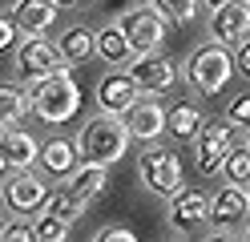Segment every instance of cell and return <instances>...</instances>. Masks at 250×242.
Here are the masks:
<instances>
[{"instance_id": "cell-6", "label": "cell", "mask_w": 250, "mask_h": 242, "mask_svg": "<svg viewBox=\"0 0 250 242\" xmlns=\"http://www.w3.org/2000/svg\"><path fill=\"white\" fill-rule=\"evenodd\" d=\"M117 28H121V37L133 53H158L162 41H166V21L153 8H129L117 21Z\"/></svg>"}, {"instance_id": "cell-8", "label": "cell", "mask_w": 250, "mask_h": 242, "mask_svg": "<svg viewBox=\"0 0 250 242\" xmlns=\"http://www.w3.org/2000/svg\"><path fill=\"white\" fill-rule=\"evenodd\" d=\"M250 214V202H246V186H234L226 182V190H218L210 198V214L206 222L214 226V238H226L234 230V222H242Z\"/></svg>"}, {"instance_id": "cell-2", "label": "cell", "mask_w": 250, "mask_h": 242, "mask_svg": "<svg viewBox=\"0 0 250 242\" xmlns=\"http://www.w3.org/2000/svg\"><path fill=\"white\" fill-rule=\"evenodd\" d=\"M129 125H125L121 113H97L89 117L81 129V141H77V154L81 161H101V166H113V161L125 157L129 150Z\"/></svg>"}, {"instance_id": "cell-36", "label": "cell", "mask_w": 250, "mask_h": 242, "mask_svg": "<svg viewBox=\"0 0 250 242\" xmlns=\"http://www.w3.org/2000/svg\"><path fill=\"white\" fill-rule=\"evenodd\" d=\"M246 202H250V182H246Z\"/></svg>"}, {"instance_id": "cell-21", "label": "cell", "mask_w": 250, "mask_h": 242, "mask_svg": "<svg viewBox=\"0 0 250 242\" xmlns=\"http://www.w3.org/2000/svg\"><path fill=\"white\" fill-rule=\"evenodd\" d=\"M37 214H49V218H61V222H77V218L85 214V202L73 198L69 186H61V190H49V194H44V202H41Z\"/></svg>"}, {"instance_id": "cell-16", "label": "cell", "mask_w": 250, "mask_h": 242, "mask_svg": "<svg viewBox=\"0 0 250 242\" xmlns=\"http://www.w3.org/2000/svg\"><path fill=\"white\" fill-rule=\"evenodd\" d=\"M12 21H17V28L24 32V37H41L44 28H53L57 4H53V0H17Z\"/></svg>"}, {"instance_id": "cell-18", "label": "cell", "mask_w": 250, "mask_h": 242, "mask_svg": "<svg viewBox=\"0 0 250 242\" xmlns=\"http://www.w3.org/2000/svg\"><path fill=\"white\" fill-rule=\"evenodd\" d=\"M37 157H41V166L49 170L53 177H69L81 154H77V145H73V141H65V137H49V141L41 145V154H37Z\"/></svg>"}, {"instance_id": "cell-13", "label": "cell", "mask_w": 250, "mask_h": 242, "mask_svg": "<svg viewBox=\"0 0 250 242\" xmlns=\"http://www.w3.org/2000/svg\"><path fill=\"white\" fill-rule=\"evenodd\" d=\"M121 117L129 125V137H137V141H158L166 133V109L158 101H133Z\"/></svg>"}, {"instance_id": "cell-34", "label": "cell", "mask_w": 250, "mask_h": 242, "mask_svg": "<svg viewBox=\"0 0 250 242\" xmlns=\"http://www.w3.org/2000/svg\"><path fill=\"white\" fill-rule=\"evenodd\" d=\"M202 4H210V8H218V4H222V0H202Z\"/></svg>"}, {"instance_id": "cell-17", "label": "cell", "mask_w": 250, "mask_h": 242, "mask_svg": "<svg viewBox=\"0 0 250 242\" xmlns=\"http://www.w3.org/2000/svg\"><path fill=\"white\" fill-rule=\"evenodd\" d=\"M0 154H4L8 170H28L41 154V145L33 133H24V129H4V137H0Z\"/></svg>"}, {"instance_id": "cell-38", "label": "cell", "mask_w": 250, "mask_h": 242, "mask_svg": "<svg viewBox=\"0 0 250 242\" xmlns=\"http://www.w3.org/2000/svg\"><path fill=\"white\" fill-rule=\"evenodd\" d=\"M246 238H250V230H246Z\"/></svg>"}, {"instance_id": "cell-10", "label": "cell", "mask_w": 250, "mask_h": 242, "mask_svg": "<svg viewBox=\"0 0 250 242\" xmlns=\"http://www.w3.org/2000/svg\"><path fill=\"white\" fill-rule=\"evenodd\" d=\"M210 37L218 44H238L250 37V0H222L210 16Z\"/></svg>"}, {"instance_id": "cell-5", "label": "cell", "mask_w": 250, "mask_h": 242, "mask_svg": "<svg viewBox=\"0 0 250 242\" xmlns=\"http://www.w3.org/2000/svg\"><path fill=\"white\" fill-rule=\"evenodd\" d=\"M137 174H142L146 190H153L158 198H174L182 190V161L174 150H162V145H149V150L137 157Z\"/></svg>"}, {"instance_id": "cell-14", "label": "cell", "mask_w": 250, "mask_h": 242, "mask_svg": "<svg viewBox=\"0 0 250 242\" xmlns=\"http://www.w3.org/2000/svg\"><path fill=\"white\" fill-rule=\"evenodd\" d=\"M206 214H210V198L202 190H178L174 198H169V222L178 226V230H198L202 222H206Z\"/></svg>"}, {"instance_id": "cell-31", "label": "cell", "mask_w": 250, "mask_h": 242, "mask_svg": "<svg viewBox=\"0 0 250 242\" xmlns=\"http://www.w3.org/2000/svg\"><path fill=\"white\" fill-rule=\"evenodd\" d=\"M234 65H238V73L250 81V37L238 41V48H234Z\"/></svg>"}, {"instance_id": "cell-19", "label": "cell", "mask_w": 250, "mask_h": 242, "mask_svg": "<svg viewBox=\"0 0 250 242\" xmlns=\"http://www.w3.org/2000/svg\"><path fill=\"white\" fill-rule=\"evenodd\" d=\"M28 113H33V105H28V89H21L17 81H0V125H17L24 121Z\"/></svg>"}, {"instance_id": "cell-11", "label": "cell", "mask_w": 250, "mask_h": 242, "mask_svg": "<svg viewBox=\"0 0 250 242\" xmlns=\"http://www.w3.org/2000/svg\"><path fill=\"white\" fill-rule=\"evenodd\" d=\"M0 194H4V206H8V210H17V214H37L41 202H44V194H49V186H44L37 174L17 170Z\"/></svg>"}, {"instance_id": "cell-25", "label": "cell", "mask_w": 250, "mask_h": 242, "mask_svg": "<svg viewBox=\"0 0 250 242\" xmlns=\"http://www.w3.org/2000/svg\"><path fill=\"white\" fill-rule=\"evenodd\" d=\"M149 8L162 16L166 24H190L198 8H202V0H149Z\"/></svg>"}, {"instance_id": "cell-7", "label": "cell", "mask_w": 250, "mask_h": 242, "mask_svg": "<svg viewBox=\"0 0 250 242\" xmlns=\"http://www.w3.org/2000/svg\"><path fill=\"white\" fill-rule=\"evenodd\" d=\"M125 65H129L125 73L133 77L137 93H166V89L178 81L174 61L162 57V53H133V61H125Z\"/></svg>"}, {"instance_id": "cell-26", "label": "cell", "mask_w": 250, "mask_h": 242, "mask_svg": "<svg viewBox=\"0 0 250 242\" xmlns=\"http://www.w3.org/2000/svg\"><path fill=\"white\" fill-rule=\"evenodd\" d=\"M33 234H37V242H65V238H69V222L41 214V222L33 226Z\"/></svg>"}, {"instance_id": "cell-1", "label": "cell", "mask_w": 250, "mask_h": 242, "mask_svg": "<svg viewBox=\"0 0 250 242\" xmlns=\"http://www.w3.org/2000/svg\"><path fill=\"white\" fill-rule=\"evenodd\" d=\"M28 105H33V113L44 125H65V121L77 117V109H81V89H77V81L65 73V65H61V69L33 81Z\"/></svg>"}, {"instance_id": "cell-23", "label": "cell", "mask_w": 250, "mask_h": 242, "mask_svg": "<svg viewBox=\"0 0 250 242\" xmlns=\"http://www.w3.org/2000/svg\"><path fill=\"white\" fill-rule=\"evenodd\" d=\"M57 53L65 65H81L93 57V32L89 28H65L61 32V41H57Z\"/></svg>"}, {"instance_id": "cell-20", "label": "cell", "mask_w": 250, "mask_h": 242, "mask_svg": "<svg viewBox=\"0 0 250 242\" xmlns=\"http://www.w3.org/2000/svg\"><path fill=\"white\" fill-rule=\"evenodd\" d=\"M93 53L105 57V61L117 69V65H125V61L133 57V48L125 44V37H121V28H117V24H105V28L93 32Z\"/></svg>"}, {"instance_id": "cell-3", "label": "cell", "mask_w": 250, "mask_h": 242, "mask_svg": "<svg viewBox=\"0 0 250 242\" xmlns=\"http://www.w3.org/2000/svg\"><path fill=\"white\" fill-rule=\"evenodd\" d=\"M234 77V57L226 53V44H202L190 53V61H186V81H190V89L210 97V93H222L226 81Z\"/></svg>"}, {"instance_id": "cell-35", "label": "cell", "mask_w": 250, "mask_h": 242, "mask_svg": "<svg viewBox=\"0 0 250 242\" xmlns=\"http://www.w3.org/2000/svg\"><path fill=\"white\" fill-rule=\"evenodd\" d=\"M0 238H4V218H0Z\"/></svg>"}, {"instance_id": "cell-28", "label": "cell", "mask_w": 250, "mask_h": 242, "mask_svg": "<svg viewBox=\"0 0 250 242\" xmlns=\"http://www.w3.org/2000/svg\"><path fill=\"white\" fill-rule=\"evenodd\" d=\"M4 238L8 242H37V234H33L28 222H4Z\"/></svg>"}, {"instance_id": "cell-9", "label": "cell", "mask_w": 250, "mask_h": 242, "mask_svg": "<svg viewBox=\"0 0 250 242\" xmlns=\"http://www.w3.org/2000/svg\"><path fill=\"white\" fill-rule=\"evenodd\" d=\"M61 65H65V61H61V53H57L53 41H44V32H41V37H28V41L17 48V77L28 81V85H33L37 77L61 69Z\"/></svg>"}, {"instance_id": "cell-12", "label": "cell", "mask_w": 250, "mask_h": 242, "mask_svg": "<svg viewBox=\"0 0 250 242\" xmlns=\"http://www.w3.org/2000/svg\"><path fill=\"white\" fill-rule=\"evenodd\" d=\"M133 101H137V85H133V77L125 69H113V73H105L97 81V105H101V113H125Z\"/></svg>"}, {"instance_id": "cell-37", "label": "cell", "mask_w": 250, "mask_h": 242, "mask_svg": "<svg viewBox=\"0 0 250 242\" xmlns=\"http://www.w3.org/2000/svg\"><path fill=\"white\" fill-rule=\"evenodd\" d=\"M246 129H250V125H246ZM246 145H250V137H246Z\"/></svg>"}, {"instance_id": "cell-32", "label": "cell", "mask_w": 250, "mask_h": 242, "mask_svg": "<svg viewBox=\"0 0 250 242\" xmlns=\"http://www.w3.org/2000/svg\"><path fill=\"white\" fill-rule=\"evenodd\" d=\"M57 8H77V4H85V0H53Z\"/></svg>"}, {"instance_id": "cell-24", "label": "cell", "mask_w": 250, "mask_h": 242, "mask_svg": "<svg viewBox=\"0 0 250 242\" xmlns=\"http://www.w3.org/2000/svg\"><path fill=\"white\" fill-rule=\"evenodd\" d=\"M218 174H226V182H234V186H246V182H250V145H238V141H234L230 150H226L222 170H218Z\"/></svg>"}, {"instance_id": "cell-30", "label": "cell", "mask_w": 250, "mask_h": 242, "mask_svg": "<svg viewBox=\"0 0 250 242\" xmlns=\"http://www.w3.org/2000/svg\"><path fill=\"white\" fill-rule=\"evenodd\" d=\"M97 242H133V230H125V226H105V230L93 234Z\"/></svg>"}, {"instance_id": "cell-22", "label": "cell", "mask_w": 250, "mask_h": 242, "mask_svg": "<svg viewBox=\"0 0 250 242\" xmlns=\"http://www.w3.org/2000/svg\"><path fill=\"white\" fill-rule=\"evenodd\" d=\"M198 125H202V105H194V101H178V105L166 109V129H169L174 137L190 141V137L198 133Z\"/></svg>"}, {"instance_id": "cell-29", "label": "cell", "mask_w": 250, "mask_h": 242, "mask_svg": "<svg viewBox=\"0 0 250 242\" xmlns=\"http://www.w3.org/2000/svg\"><path fill=\"white\" fill-rule=\"evenodd\" d=\"M17 37H21V28H17V21H12V16H0V53H4V48H12V44H17Z\"/></svg>"}, {"instance_id": "cell-33", "label": "cell", "mask_w": 250, "mask_h": 242, "mask_svg": "<svg viewBox=\"0 0 250 242\" xmlns=\"http://www.w3.org/2000/svg\"><path fill=\"white\" fill-rule=\"evenodd\" d=\"M0 174H8V161H4V154H0Z\"/></svg>"}, {"instance_id": "cell-27", "label": "cell", "mask_w": 250, "mask_h": 242, "mask_svg": "<svg viewBox=\"0 0 250 242\" xmlns=\"http://www.w3.org/2000/svg\"><path fill=\"white\" fill-rule=\"evenodd\" d=\"M226 117L234 121V125H250V93H238L234 101L226 105Z\"/></svg>"}, {"instance_id": "cell-4", "label": "cell", "mask_w": 250, "mask_h": 242, "mask_svg": "<svg viewBox=\"0 0 250 242\" xmlns=\"http://www.w3.org/2000/svg\"><path fill=\"white\" fill-rule=\"evenodd\" d=\"M190 141H194L198 174L210 177V174L222 170V157H226V150L234 145V125H230V117H202L198 133H194Z\"/></svg>"}, {"instance_id": "cell-15", "label": "cell", "mask_w": 250, "mask_h": 242, "mask_svg": "<svg viewBox=\"0 0 250 242\" xmlns=\"http://www.w3.org/2000/svg\"><path fill=\"white\" fill-rule=\"evenodd\" d=\"M69 190H73V198H81L89 206L93 198H101L109 190V166H101V161H77L69 174Z\"/></svg>"}]
</instances>
